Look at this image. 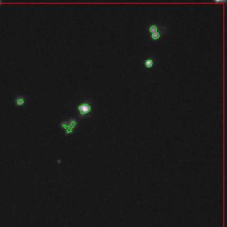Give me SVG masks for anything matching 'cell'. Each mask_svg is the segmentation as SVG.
Wrapping results in <instances>:
<instances>
[{"label": "cell", "instance_id": "4", "mask_svg": "<svg viewBox=\"0 0 227 227\" xmlns=\"http://www.w3.org/2000/svg\"><path fill=\"white\" fill-rule=\"evenodd\" d=\"M13 101L16 107H23L28 103V97L26 94L19 92L13 96Z\"/></svg>", "mask_w": 227, "mask_h": 227}, {"label": "cell", "instance_id": "3", "mask_svg": "<svg viewBox=\"0 0 227 227\" xmlns=\"http://www.w3.org/2000/svg\"><path fill=\"white\" fill-rule=\"evenodd\" d=\"M79 124V120L76 117H69L67 120H63L59 124V129L61 130L65 135H72L75 133L77 126Z\"/></svg>", "mask_w": 227, "mask_h": 227}, {"label": "cell", "instance_id": "7", "mask_svg": "<svg viewBox=\"0 0 227 227\" xmlns=\"http://www.w3.org/2000/svg\"><path fill=\"white\" fill-rule=\"evenodd\" d=\"M2 4H3V2H2V1H0V6H1Z\"/></svg>", "mask_w": 227, "mask_h": 227}, {"label": "cell", "instance_id": "2", "mask_svg": "<svg viewBox=\"0 0 227 227\" xmlns=\"http://www.w3.org/2000/svg\"><path fill=\"white\" fill-rule=\"evenodd\" d=\"M75 111L81 118H88L91 116L92 102L90 99H84L78 102L75 106Z\"/></svg>", "mask_w": 227, "mask_h": 227}, {"label": "cell", "instance_id": "5", "mask_svg": "<svg viewBox=\"0 0 227 227\" xmlns=\"http://www.w3.org/2000/svg\"><path fill=\"white\" fill-rule=\"evenodd\" d=\"M156 58L154 56H148L143 60V66L147 68H152L156 64Z\"/></svg>", "mask_w": 227, "mask_h": 227}, {"label": "cell", "instance_id": "1", "mask_svg": "<svg viewBox=\"0 0 227 227\" xmlns=\"http://www.w3.org/2000/svg\"><path fill=\"white\" fill-rule=\"evenodd\" d=\"M147 31L152 42H159L165 38L168 33V29L164 24L161 22H153L147 26Z\"/></svg>", "mask_w": 227, "mask_h": 227}, {"label": "cell", "instance_id": "6", "mask_svg": "<svg viewBox=\"0 0 227 227\" xmlns=\"http://www.w3.org/2000/svg\"><path fill=\"white\" fill-rule=\"evenodd\" d=\"M214 3H218V4H222V3H226V1L225 0H215L214 1Z\"/></svg>", "mask_w": 227, "mask_h": 227}]
</instances>
